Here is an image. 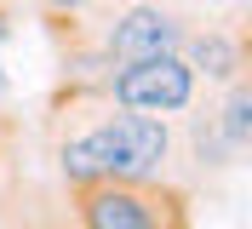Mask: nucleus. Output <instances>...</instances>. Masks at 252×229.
<instances>
[{"instance_id":"6","label":"nucleus","mask_w":252,"mask_h":229,"mask_svg":"<svg viewBox=\"0 0 252 229\" xmlns=\"http://www.w3.org/2000/svg\"><path fill=\"white\" fill-rule=\"evenodd\" d=\"M223 137H229V149H247V137H252V92L247 86H229V103H223Z\"/></svg>"},{"instance_id":"8","label":"nucleus","mask_w":252,"mask_h":229,"mask_svg":"<svg viewBox=\"0 0 252 229\" xmlns=\"http://www.w3.org/2000/svg\"><path fill=\"white\" fill-rule=\"evenodd\" d=\"M0 40H6V23H0Z\"/></svg>"},{"instance_id":"3","label":"nucleus","mask_w":252,"mask_h":229,"mask_svg":"<svg viewBox=\"0 0 252 229\" xmlns=\"http://www.w3.org/2000/svg\"><path fill=\"white\" fill-rule=\"evenodd\" d=\"M115 98H121V109L178 115V109H189V98H195V69H189L178 52L121 63V75H115Z\"/></svg>"},{"instance_id":"5","label":"nucleus","mask_w":252,"mask_h":229,"mask_svg":"<svg viewBox=\"0 0 252 229\" xmlns=\"http://www.w3.org/2000/svg\"><path fill=\"white\" fill-rule=\"evenodd\" d=\"M195 63H201L206 75H218V80H235V69H241L235 46L223 40V34H201V40H195Z\"/></svg>"},{"instance_id":"4","label":"nucleus","mask_w":252,"mask_h":229,"mask_svg":"<svg viewBox=\"0 0 252 229\" xmlns=\"http://www.w3.org/2000/svg\"><path fill=\"white\" fill-rule=\"evenodd\" d=\"M178 40H184V23L166 6H126L109 29V63L160 58V52H178Z\"/></svg>"},{"instance_id":"2","label":"nucleus","mask_w":252,"mask_h":229,"mask_svg":"<svg viewBox=\"0 0 252 229\" xmlns=\"http://www.w3.org/2000/svg\"><path fill=\"white\" fill-rule=\"evenodd\" d=\"M86 229H172V200L155 195L149 178H97L80 195Z\"/></svg>"},{"instance_id":"1","label":"nucleus","mask_w":252,"mask_h":229,"mask_svg":"<svg viewBox=\"0 0 252 229\" xmlns=\"http://www.w3.org/2000/svg\"><path fill=\"white\" fill-rule=\"evenodd\" d=\"M172 155V132L143 115V109H126L109 115L103 126L80 132L63 143V178L75 183H97V178H155Z\"/></svg>"},{"instance_id":"7","label":"nucleus","mask_w":252,"mask_h":229,"mask_svg":"<svg viewBox=\"0 0 252 229\" xmlns=\"http://www.w3.org/2000/svg\"><path fill=\"white\" fill-rule=\"evenodd\" d=\"M52 6H86V0H52Z\"/></svg>"}]
</instances>
